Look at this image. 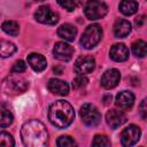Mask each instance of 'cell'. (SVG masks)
Returning a JSON list of instances; mask_svg holds the SVG:
<instances>
[{"mask_svg": "<svg viewBox=\"0 0 147 147\" xmlns=\"http://www.w3.org/2000/svg\"><path fill=\"white\" fill-rule=\"evenodd\" d=\"M21 138L26 147H45L48 141V132L40 121L30 119L22 125Z\"/></svg>", "mask_w": 147, "mask_h": 147, "instance_id": "obj_1", "label": "cell"}, {"mask_svg": "<svg viewBox=\"0 0 147 147\" xmlns=\"http://www.w3.org/2000/svg\"><path fill=\"white\" fill-rule=\"evenodd\" d=\"M75 118V110L72 106L64 100H57L49 106L48 119L51 124L57 129L68 127Z\"/></svg>", "mask_w": 147, "mask_h": 147, "instance_id": "obj_2", "label": "cell"}, {"mask_svg": "<svg viewBox=\"0 0 147 147\" xmlns=\"http://www.w3.org/2000/svg\"><path fill=\"white\" fill-rule=\"evenodd\" d=\"M1 88L7 94L17 95L24 93L29 88V82L22 76H18V74H11L2 82Z\"/></svg>", "mask_w": 147, "mask_h": 147, "instance_id": "obj_3", "label": "cell"}, {"mask_svg": "<svg viewBox=\"0 0 147 147\" xmlns=\"http://www.w3.org/2000/svg\"><path fill=\"white\" fill-rule=\"evenodd\" d=\"M101 38H102L101 26L99 24H92V25H88L84 31L80 38V45L86 49H91L100 42Z\"/></svg>", "mask_w": 147, "mask_h": 147, "instance_id": "obj_4", "label": "cell"}, {"mask_svg": "<svg viewBox=\"0 0 147 147\" xmlns=\"http://www.w3.org/2000/svg\"><path fill=\"white\" fill-rule=\"evenodd\" d=\"M108 13V6L100 0H88L84 7V14L90 21H96L105 17Z\"/></svg>", "mask_w": 147, "mask_h": 147, "instance_id": "obj_5", "label": "cell"}, {"mask_svg": "<svg viewBox=\"0 0 147 147\" xmlns=\"http://www.w3.org/2000/svg\"><path fill=\"white\" fill-rule=\"evenodd\" d=\"M83 123L87 126H96L101 122V114L92 103H84L79 110Z\"/></svg>", "mask_w": 147, "mask_h": 147, "instance_id": "obj_6", "label": "cell"}, {"mask_svg": "<svg viewBox=\"0 0 147 147\" xmlns=\"http://www.w3.org/2000/svg\"><path fill=\"white\" fill-rule=\"evenodd\" d=\"M34 18L39 23L54 25L59 22V14L53 11L49 6H40L34 13Z\"/></svg>", "mask_w": 147, "mask_h": 147, "instance_id": "obj_7", "label": "cell"}, {"mask_svg": "<svg viewBox=\"0 0 147 147\" xmlns=\"http://www.w3.org/2000/svg\"><path fill=\"white\" fill-rule=\"evenodd\" d=\"M141 136V130L139 126L131 124L127 127H125L121 133V142L125 147H130L136 145Z\"/></svg>", "mask_w": 147, "mask_h": 147, "instance_id": "obj_8", "label": "cell"}, {"mask_svg": "<svg viewBox=\"0 0 147 147\" xmlns=\"http://www.w3.org/2000/svg\"><path fill=\"white\" fill-rule=\"evenodd\" d=\"M74 47L64 41H59L54 45L53 48V55L56 60L62 61V62H67L69 60H71L72 55H74Z\"/></svg>", "mask_w": 147, "mask_h": 147, "instance_id": "obj_9", "label": "cell"}, {"mask_svg": "<svg viewBox=\"0 0 147 147\" xmlns=\"http://www.w3.org/2000/svg\"><path fill=\"white\" fill-rule=\"evenodd\" d=\"M95 68V60L93 56L90 55H84V56H79L76 62H75V71L78 75H86L90 74L94 70Z\"/></svg>", "mask_w": 147, "mask_h": 147, "instance_id": "obj_10", "label": "cell"}, {"mask_svg": "<svg viewBox=\"0 0 147 147\" xmlns=\"http://www.w3.org/2000/svg\"><path fill=\"white\" fill-rule=\"evenodd\" d=\"M119 79H121V72L117 69L111 68L103 72V75L101 76L100 83L103 88L111 90L117 86V84L119 83Z\"/></svg>", "mask_w": 147, "mask_h": 147, "instance_id": "obj_11", "label": "cell"}, {"mask_svg": "<svg viewBox=\"0 0 147 147\" xmlns=\"http://www.w3.org/2000/svg\"><path fill=\"white\" fill-rule=\"evenodd\" d=\"M106 122L110 126V129H117L126 122V115L123 110L118 109H110L106 114Z\"/></svg>", "mask_w": 147, "mask_h": 147, "instance_id": "obj_12", "label": "cell"}, {"mask_svg": "<svg viewBox=\"0 0 147 147\" xmlns=\"http://www.w3.org/2000/svg\"><path fill=\"white\" fill-rule=\"evenodd\" d=\"M47 88L49 90V92H52L53 94H57L61 96H64L69 93V85L67 82L57 79V78H52L48 80L47 83Z\"/></svg>", "mask_w": 147, "mask_h": 147, "instance_id": "obj_13", "label": "cell"}, {"mask_svg": "<svg viewBox=\"0 0 147 147\" xmlns=\"http://www.w3.org/2000/svg\"><path fill=\"white\" fill-rule=\"evenodd\" d=\"M134 103V94L130 91H122L116 95L115 105L119 109H130Z\"/></svg>", "mask_w": 147, "mask_h": 147, "instance_id": "obj_14", "label": "cell"}, {"mask_svg": "<svg viewBox=\"0 0 147 147\" xmlns=\"http://www.w3.org/2000/svg\"><path fill=\"white\" fill-rule=\"evenodd\" d=\"M109 56L116 62H124L129 59V48L124 44H115L110 48Z\"/></svg>", "mask_w": 147, "mask_h": 147, "instance_id": "obj_15", "label": "cell"}, {"mask_svg": "<svg viewBox=\"0 0 147 147\" xmlns=\"http://www.w3.org/2000/svg\"><path fill=\"white\" fill-rule=\"evenodd\" d=\"M28 63L29 65L36 71V72H41L46 69L47 67V61L44 57V55L39 53H31L28 55Z\"/></svg>", "mask_w": 147, "mask_h": 147, "instance_id": "obj_16", "label": "cell"}, {"mask_svg": "<svg viewBox=\"0 0 147 147\" xmlns=\"http://www.w3.org/2000/svg\"><path fill=\"white\" fill-rule=\"evenodd\" d=\"M131 30H132V26L127 20L119 18L114 24V34L117 38H125L126 36L130 34Z\"/></svg>", "mask_w": 147, "mask_h": 147, "instance_id": "obj_17", "label": "cell"}, {"mask_svg": "<svg viewBox=\"0 0 147 147\" xmlns=\"http://www.w3.org/2000/svg\"><path fill=\"white\" fill-rule=\"evenodd\" d=\"M57 34L60 38L64 39L65 41H74L77 34V29L72 24L64 23L57 29Z\"/></svg>", "mask_w": 147, "mask_h": 147, "instance_id": "obj_18", "label": "cell"}, {"mask_svg": "<svg viewBox=\"0 0 147 147\" xmlns=\"http://www.w3.org/2000/svg\"><path fill=\"white\" fill-rule=\"evenodd\" d=\"M138 2L136 0H121L119 2V11L125 15V16H130L133 15L138 11Z\"/></svg>", "mask_w": 147, "mask_h": 147, "instance_id": "obj_19", "label": "cell"}, {"mask_svg": "<svg viewBox=\"0 0 147 147\" xmlns=\"http://www.w3.org/2000/svg\"><path fill=\"white\" fill-rule=\"evenodd\" d=\"M14 122V116L13 113L10 111V109L1 103L0 105V127H8L9 125H11Z\"/></svg>", "mask_w": 147, "mask_h": 147, "instance_id": "obj_20", "label": "cell"}, {"mask_svg": "<svg viewBox=\"0 0 147 147\" xmlns=\"http://www.w3.org/2000/svg\"><path fill=\"white\" fill-rule=\"evenodd\" d=\"M17 47L14 42L0 38V57H9L16 52Z\"/></svg>", "mask_w": 147, "mask_h": 147, "instance_id": "obj_21", "label": "cell"}, {"mask_svg": "<svg viewBox=\"0 0 147 147\" xmlns=\"http://www.w3.org/2000/svg\"><path fill=\"white\" fill-rule=\"evenodd\" d=\"M1 29L3 32H6L7 34L9 36H13V37H16L20 32V25L17 22L15 21H5L2 24H1Z\"/></svg>", "mask_w": 147, "mask_h": 147, "instance_id": "obj_22", "label": "cell"}, {"mask_svg": "<svg viewBox=\"0 0 147 147\" xmlns=\"http://www.w3.org/2000/svg\"><path fill=\"white\" fill-rule=\"evenodd\" d=\"M132 53L137 56V57H145L146 53H147V44L141 40L138 39L132 44Z\"/></svg>", "mask_w": 147, "mask_h": 147, "instance_id": "obj_23", "label": "cell"}, {"mask_svg": "<svg viewBox=\"0 0 147 147\" xmlns=\"http://www.w3.org/2000/svg\"><path fill=\"white\" fill-rule=\"evenodd\" d=\"M92 146H96V147H106V146H110V140L108 139L107 136L105 134H96L92 141Z\"/></svg>", "mask_w": 147, "mask_h": 147, "instance_id": "obj_24", "label": "cell"}, {"mask_svg": "<svg viewBox=\"0 0 147 147\" xmlns=\"http://www.w3.org/2000/svg\"><path fill=\"white\" fill-rule=\"evenodd\" d=\"M15 141L11 137V134H9L8 132H0V146H14Z\"/></svg>", "mask_w": 147, "mask_h": 147, "instance_id": "obj_25", "label": "cell"}, {"mask_svg": "<svg viewBox=\"0 0 147 147\" xmlns=\"http://www.w3.org/2000/svg\"><path fill=\"white\" fill-rule=\"evenodd\" d=\"M56 145L59 147H69V146H75L76 142L70 136H61L56 140Z\"/></svg>", "mask_w": 147, "mask_h": 147, "instance_id": "obj_26", "label": "cell"}, {"mask_svg": "<svg viewBox=\"0 0 147 147\" xmlns=\"http://www.w3.org/2000/svg\"><path fill=\"white\" fill-rule=\"evenodd\" d=\"M88 83V79L84 76V75H78L74 80H72V87L78 90V88H82L84 86H86Z\"/></svg>", "mask_w": 147, "mask_h": 147, "instance_id": "obj_27", "label": "cell"}, {"mask_svg": "<svg viewBox=\"0 0 147 147\" xmlns=\"http://www.w3.org/2000/svg\"><path fill=\"white\" fill-rule=\"evenodd\" d=\"M25 70H26V64H25V62L22 61V60L16 61V62L14 63L13 68H11V72H13V74H22V72H24Z\"/></svg>", "mask_w": 147, "mask_h": 147, "instance_id": "obj_28", "label": "cell"}, {"mask_svg": "<svg viewBox=\"0 0 147 147\" xmlns=\"http://www.w3.org/2000/svg\"><path fill=\"white\" fill-rule=\"evenodd\" d=\"M56 2L68 11H72L76 8V5L72 0H56Z\"/></svg>", "mask_w": 147, "mask_h": 147, "instance_id": "obj_29", "label": "cell"}, {"mask_svg": "<svg viewBox=\"0 0 147 147\" xmlns=\"http://www.w3.org/2000/svg\"><path fill=\"white\" fill-rule=\"evenodd\" d=\"M139 114L141 116L142 119H146L147 117V106H146V99H144L141 101V103L139 105Z\"/></svg>", "mask_w": 147, "mask_h": 147, "instance_id": "obj_30", "label": "cell"}, {"mask_svg": "<svg viewBox=\"0 0 147 147\" xmlns=\"http://www.w3.org/2000/svg\"><path fill=\"white\" fill-rule=\"evenodd\" d=\"M144 21H145V16H144V15H141V16L137 17V18H136V25H137L138 28H140V26L142 25Z\"/></svg>", "mask_w": 147, "mask_h": 147, "instance_id": "obj_31", "label": "cell"}, {"mask_svg": "<svg viewBox=\"0 0 147 147\" xmlns=\"http://www.w3.org/2000/svg\"><path fill=\"white\" fill-rule=\"evenodd\" d=\"M103 101H105V105H109V102L111 101V95L110 94H107L103 96Z\"/></svg>", "mask_w": 147, "mask_h": 147, "instance_id": "obj_32", "label": "cell"}, {"mask_svg": "<svg viewBox=\"0 0 147 147\" xmlns=\"http://www.w3.org/2000/svg\"><path fill=\"white\" fill-rule=\"evenodd\" d=\"M54 72L57 74V75H61L62 74V69H59V68H54Z\"/></svg>", "mask_w": 147, "mask_h": 147, "instance_id": "obj_33", "label": "cell"}, {"mask_svg": "<svg viewBox=\"0 0 147 147\" xmlns=\"http://www.w3.org/2000/svg\"><path fill=\"white\" fill-rule=\"evenodd\" d=\"M72 1L75 2V5H76V6H79V5L82 3V1H83V0H72Z\"/></svg>", "mask_w": 147, "mask_h": 147, "instance_id": "obj_34", "label": "cell"}, {"mask_svg": "<svg viewBox=\"0 0 147 147\" xmlns=\"http://www.w3.org/2000/svg\"><path fill=\"white\" fill-rule=\"evenodd\" d=\"M36 1H44V0H36Z\"/></svg>", "mask_w": 147, "mask_h": 147, "instance_id": "obj_35", "label": "cell"}]
</instances>
